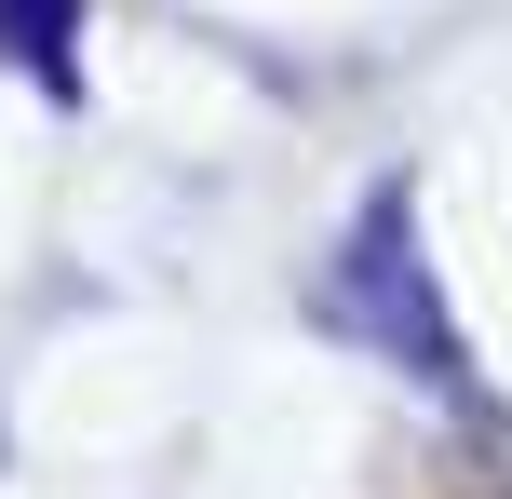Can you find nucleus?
I'll list each match as a JSON object with an SVG mask.
<instances>
[{
    "instance_id": "f257e3e1",
    "label": "nucleus",
    "mask_w": 512,
    "mask_h": 499,
    "mask_svg": "<svg viewBox=\"0 0 512 499\" xmlns=\"http://www.w3.org/2000/svg\"><path fill=\"white\" fill-rule=\"evenodd\" d=\"M0 27H14V54H41V68H54V41H68V0H0Z\"/></svg>"
}]
</instances>
